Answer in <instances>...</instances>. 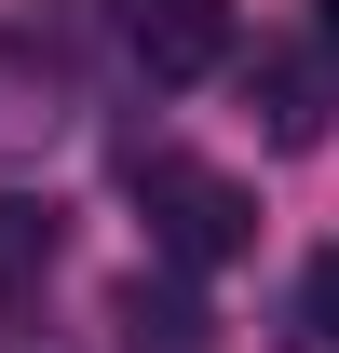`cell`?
Listing matches in <instances>:
<instances>
[{
	"label": "cell",
	"instance_id": "cell-6",
	"mask_svg": "<svg viewBox=\"0 0 339 353\" xmlns=\"http://www.w3.org/2000/svg\"><path fill=\"white\" fill-rule=\"evenodd\" d=\"M298 340H326V353H339V259L298 272Z\"/></svg>",
	"mask_w": 339,
	"mask_h": 353
},
{
	"label": "cell",
	"instance_id": "cell-5",
	"mask_svg": "<svg viewBox=\"0 0 339 353\" xmlns=\"http://www.w3.org/2000/svg\"><path fill=\"white\" fill-rule=\"evenodd\" d=\"M123 340H136V353H204V299L136 272V285H123Z\"/></svg>",
	"mask_w": 339,
	"mask_h": 353
},
{
	"label": "cell",
	"instance_id": "cell-8",
	"mask_svg": "<svg viewBox=\"0 0 339 353\" xmlns=\"http://www.w3.org/2000/svg\"><path fill=\"white\" fill-rule=\"evenodd\" d=\"M312 28H326V54H339V0H312Z\"/></svg>",
	"mask_w": 339,
	"mask_h": 353
},
{
	"label": "cell",
	"instance_id": "cell-1",
	"mask_svg": "<svg viewBox=\"0 0 339 353\" xmlns=\"http://www.w3.org/2000/svg\"><path fill=\"white\" fill-rule=\"evenodd\" d=\"M136 204H150V245L176 272H217V259L258 245V190L217 176V163H190V150H136Z\"/></svg>",
	"mask_w": 339,
	"mask_h": 353
},
{
	"label": "cell",
	"instance_id": "cell-3",
	"mask_svg": "<svg viewBox=\"0 0 339 353\" xmlns=\"http://www.w3.org/2000/svg\"><path fill=\"white\" fill-rule=\"evenodd\" d=\"M245 95H258V123H271V150H312L326 109H339V68H326V54H258Z\"/></svg>",
	"mask_w": 339,
	"mask_h": 353
},
{
	"label": "cell",
	"instance_id": "cell-2",
	"mask_svg": "<svg viewBox=\"0 0 339 353\" xmlns=\"http://www.w3.org/2000/svg\"><path fill=\"white\" fill-rule=\"evenodd\" d=\"M123 54L150 82H217L231 68V0H123Z\"/></svg>",
	"mask_w": 339,
	"mask_h": 353
},
{
	"label": "cell",
	"instance_id": "cell-4",
	"mask_svg": "<svg viewBox=\"0 0 339 353\" xmlns=\"http://www.w3.org/2000/svg\"><path fill=\"white\" fill-rule=\"evenodd\" d=\"M54 245H68V218H54L41 190H0V299H28L54 272Z\"/></svg>",
	"mask_w": 339,
	"mask_h": 353
},
{
	"label": "cell",
	"instance_id": "cell-7",
	"mask_svg": "<svg viewBox=\"0 0 339 353\" xmlns=\"http://www.w3.org/2000/svg\"><path fill=\"white\" fill-rule=\"evenodd\" d=\"M28 123H54V109H41V82H28V68L0 54V136H28Z\"/></svg>",
	"mask_w": 339,
	"mask_h": 353
}]
</instances>
